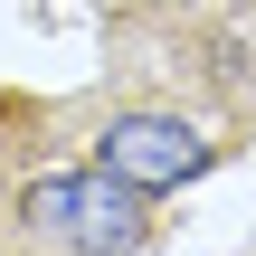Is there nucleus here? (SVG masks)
I'll return each mask as SVG.
<instances>
[{
	"label": "nucleus",
	"instance_id": "obj_1",
	"mask_svg": "<svg viewBox=\"0 0 256 256\" xmlns=\"http://www.w3.org/2000/svg\"><path fill=\"white\" fill-rule=\"evenodd\" d=\"M0 256H86L76 247V171L38 162L28 104H0Z\"/></svg>",
	"mask_w": 256,
	"mask_h": 256
},
{
	"label": "nucleus",
	"instance_id": "obj_2",
	"mask_svg": "<svg viewBox=\"0 0 256 256\" xmlns=\"http://www.w3.org/2000/svg\"><path fill=\"white\" fill-rule=\"evenodd\" d=\"M95 162H104L114 180H133V190H180V180H200V171L218 162V142H209L190 114H171V104H124V114H104Z\"/></svg>",
	"mask_w": 256,
	"mask_h": 256
}]
</instances>
